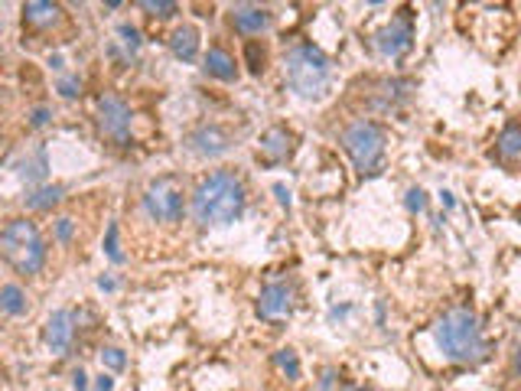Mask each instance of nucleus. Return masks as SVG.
Here are the masks:
<instances>
[{"label": "nucleus", "mask_w": 521, "mask_h": 391, "mask_svg": "<svg viewBox=\"0 0 521 391\" xmlns=\"http://www.w3.org/2000/svg\"><path fill=\"white\" fill-rule=\"evenodd\" d=\"M437 349L443 352V358L456 362V366H479L488 358V340L482 333V323L476 317V310L466 303L450 307L443 317L433 323L431 330Z\"/></svg>", "instance_id": "1"}, {"label": "nucleus", "mask_w": 521, "mask_h": 391, "mask_svg": "<svg viewBox=\"0 0 521 391\" xmlns=\"http://www.w3.org/2000/svg\"><path fill=\"white\" fill-rule=\"evenodd\" d=\"M245 206L248 192L241 176H235L232 170H216L192 190V219L199 225H232L235 219H241Z\"/></svg>", "instance_id": "2"}, {"label": "nucleus", "mask_w": 521, "mask_h": 391, "mask_svg": "<svg viewBox=\"0 0 521 391\" xmlns=\"http://www.w3.org/2000/svg\"><path fill=\"white\" fill-rule=\"evenodd\" d=\"M287 85L300 98H323L330 88V59L313 42H300L287 52Z\"/></svg>", "instance_id": "3"}, {"label": "nucleus", "mask_w": 521, "mask_h": 391, "mask_svg": "<svg viewBox=\"0 0 521 391\" xmlns=\"http://www.w3.org/2000/svg\"><path fill=\"white\" fill-rule=\"evenodd\" d=\"M0 251L10 267H17L20 275H40L46 265V242L40 228L26 219H10L0 232Z\"/></svg>", "instance_id": "4"}, {"label": "nucleus", "mask_w": 521, "mask_h": 391, "mask_svg": "<svg viewBox=\"0 0 521 391\" xmlns=\"http://www.w3.org/2000/svg\"><path fill=\"white\" fill-rule=\"evenodd\" d=\"M340 141H342V147H346L349 157H352L358 173L362 176L378 173L381 160H385V131H381L375 121L358 117V121H352V125L342 131Z\"/></svg>", "instance_id": "5"}, {"label": "nucleus", "mask_w": 521, "mask_h": 391, "mask_svg": "<svg viewBox=\"0 0 521 391\" xmlns=\"http://www.w3.org/2000/svg\"><path fill=\"white\" fill-rule=\"evenodd\" d=\"M144 209H147L150 219L157 222H180L182 212H186V196H182V186L176 176H160L144 190Z\"/></svg>", "instance_id": "6"}, {"label": "nucleus", "mask_w": 521, "mask_h": 391, "mask_svg": "<svg viewBox=\"0 0 521 391\" xmlns=\"http://www.w3.org/2000/svg\"><path fill=\"white\" fill-rule=\"evenodd\" d=\"M375 50L381 52L385 59H401L407 50L414 46V17L411 10H401L391 17V23H385L378 33L372 36Z\"/></svg>", "instance_id": "7"}, {"label": "nucleus", "mask_w": 521, "mask_h": 391, "mask_svg": "<svg viewBox=\"0 0 521 391\" xmlns=\"http://www.w3.org/2000/svg\"><path fill=\"white\" fill-rule=\"evenodd\" d=\"M131 125L134 115L125 105V98L117 95H101L98 98V127L105 131V137H111L115 144H131Z\"/></svg>", "instance_id": "8"}, {"label": "nucleus", "mask_w": 521, "mask_h": 391, "mask_svg": "<svg viewBox=\"0 0 521 391\" xmlns=\"http://www.w3.org/2000/svg\"><path fill=\"white\" fill-rule=\"evenodd\" d=\"M293 303H297V293L293 287L284 281H271L265 284V291L257 297V317L261 320H287L293 313Z\"/></svg>", "instance_id": "9"}, {"label": "nucleus", "mask_w": 521, "mask_h": 391, "mask_svg": "<svg viewBox=\"0 0 521 391\" xmlns=\"http://www.w3.org/2000/svg\"><path fill=\"white\" fill-rule=\"evenodd\" d=\"M72 342H75V313L72 310H56L46 320V346H50L52 356H69Z\"/></svg>", "instance_id": "10"}, {"label": "nucleus", "mask_w": 521, "mask_h": 391, "mask_svg": "<svg viewBox=\"0 0 521 391\" xmlns=\"http://www.w3.org/2000/svg\"><path fill=\"white\" fill-rule=\"evenodd\" d=\"M186 147H190L192 154H199V157H222L225 150L232 147V141H228V134L219 125H199L196 131L186 137Z\"/></svg>", "instance_id": "11"}, {"label": "nucleus", "mask_w": 521, "mask_h": 391, "mask_svg": "<svg viewBox=\"0 0 521 391\" xmlns=\"http://www.w3.org/2000/svg\"><path fill=\"white\" fill-rule=\"evenodd\" d=\"M290 150H293V134L281 125L265 131L261 134V141H257V157L265 160V163H271V167L284 163V160L290 157Z\"/></svg>", "instance_id": "12"}, {"label": "nucleus", "mask_w": 521, "mask_h": 391, "mask_svg": "<svg viewBox=\"0 0 521 391\" xmlns=\"http://www.w3.org/2000/svg\"><path fill=\"white\" fill-rule=\"evenodd\" d=\"M232 26L245 36L265 33L267 26H271V10L257 7V4H235V7H232Z\"/></svg>", "instance_id": "13"}, {"label": "nucleus", "mask_w": 521, "mask_h": 391, "mask_svg": "<svg viewBox=\"0 0 521 391\" xmlns=\"http://www.w3.org/2000/svg\"><path fill=\"white\" fill-rule=\"evenodd\" d=\"M202 69L206 75L219 79V82H235L238 79V66H235V59L222 50V46H212V50L202 56Z\"/></svg>", "instance_id": "14"}, {"label": "nucleus", "mask_w": 521, "mask_h": 391, "mask_svg": "<svg viewBox=\"0 0 521 391\" xmlns=\"http://www.w3.org/2000/svg\"><path fill=\"white\" fill-rule=\"evenodd\" d=\"M59 17H62V10H59V4H50V0H30L23 7V20L33 30H50V26L59 23Z\"/></svg>", "instance_id": "15"}, {"label": "nucleus", "mask_w": 521, "mask_h": 391, "mask_svg": "<svg viewBox=\"0 0 521 391\" xmlns=\"http://www.w3.org/2000/svg\"><path fill=\"white\" fill-rule=\"evenodd\" d=\"M170 50L182 62H192L199 52V30L196 26H176L173 36H170Z\"/></svg>", "instance_id": "16"}, {"label": "nucleus", "mask_w": 521, "mask_h": 391, "mask_svg": "<svg viewBox=\"0 0 521 391\" xmlns=\"http://www.w3.org/2000/svg\"><path fill=\"white\" fill-rule=\"evenodd\" d=\"M496 157L502 160V163L521 160V125L502 127V134H498V141H496Z\"/></svg>", "instance_id": "17"}, {"label": "nucleus", "mask_w": 521, "mask_h": 391, "mask_svg": "<svg viewBox=\"0 0 521 391\" xmlns=\"http://www.w3.org/2000/svg\"><path fill=\"white\" fill-rule=\"evenodd\" d=\"M62 196H66V190L62 186H40V190H33L30 196H26V209H33V212H46V209L59 206L62 202Z\"/></svg>", "instance_id": "18"}, {"label": "nucleus", "mask_w": 521, "mask_h": 391, "mask_svg": "<svg viewBox=\"0 0 521 391\" xmlns=\"http://www.w3.org/2000/svg\"><path fill=\"white\" fill-rule=\"evenodd\" d=\"M46 170H50V160H46V150L36 147L33 157H23V163H20V176H23L26 183H40L42 176H46Z\"/></svg>", "instance_id": "19"}, {"label": "nucleus", "mask_w": 521, "mask_h": 391, "mask_svg": "<svg viewBox=\"0 0 521 391\" xmlns=\"http://www.w3.org/2000/svg\"><path fill=\"white\" fill-rule=\"evenodd\" d=\"M0 310H4L7 317L26 313V293L20 291L17 284H4V291H0Z\"/></svg>", "instance_id": "20"}, {"label": "nucleus", "mask_w": 521, "mask_h": 391, "mask_svg": "<svg viewBox=\"0 0 521 391\" xmlns=\"http://www.w3.org/2000/svg\"><path fill=\"white\" fill-rule=\"evenodd\" d=\"M274 362H277V368H281L287 378H300V358H297V352L290 349H277L274 352Z\"/></svg>", "instance_id": "21"}, {"label": "nucleus", "mask_w": 521, "mask_h": 391, "mask_svg": "<svg viewBox=\"0 0 521 391\" xmlns=\"http://www.w3.org/2000/svg\"><path fill=\"white\" fill-rule=\"evenodd\" d=\"M141 10H147L150 17H173L176 10H180V4H173V0H141Z\"/></svg>", "instance_id": "22"}, {"label": "nucleus", "mask_w": 521, "mask_h": 391, "mask_svg": "<svg viewBox=\"0 0 521 391\" xmlns=\"http://www.w3.org/2000/svg\"><path fill=\"white\" fill-rule=\"evenodd\" d=\"M117 36H121V46L127 50V56H134V52L141 50V30L131 23H121L117 26Z\"/></svg>", "instance_id": "23"}, {"label": "nucleus", "mask_w": 521, "mask_h": 391, "mask_svg": "<svg viewBox=\"0 0 521 391\" xmlns=\"http://www.w3.org/2000/svg\"><path fill=\"white\" fill-rule=\"evenodd\" d=\"M101 366H108V368H115V372H121V368L127 366V356L117 346H105L101 349Z\"/></svg>", "instance_id": "24"}, {"label": "nucleus", "mask_w": 521, "mask_h": 391, "mask_svg": "<svg viewBox=\"0 0 521 391\" xmlns=\"http://www.w3.org/2000/svg\"><path fill=\"white\" fill-rule=\"evenodd\" d=\"M105 255H108L115 265H121L125 261V255H121V248H117V222L108 225V238H105Z\"/></svg>", "instance_id": "25"}, {"label": "nucleus", "mask_w": 521, "mask_h": 391, "mask_svg": "<svg viewBox=\"0 0 521 391\" xmlns=\"http://www.w3.org/2000/svg\"><path fill=\"white\" fill-rule=\"evenodd\" d=\"M407 209L411 212H427V192L421 190V186H414V190H407Z\"/></svg>", "instance_id": "26"}, {"label": "nucleus", "mask_w": 521, "mask_h": 391, "mask_svg": "<svg viewBox=\"0 0 521 391\" xmlns=\"http://www.w3.org/2000/svg\"><path fill=\"white\" fill-rule=\"evenodd\" d=\"M59 95H62V98H75V95H82V82H79L75 75H69V79L59 82Z\"/></svg>", "instance_id": "27"}, {"label": "nucleus", "mask_w": 521, "mask_h": 391, "mask_svg": "<svg viewBox=\"0 0 521 391\" xmlns=\"http://www.w3.org/2000/svg\"><path fill=\"white\" fill-rule=\"evenodd\" d=\"M50 117H52L50 108H33L30 111V127H46L50 125Z\"/></svg>", "instance_id": "28"}, {"label": "nucleus", "mask_w": 521, "mask_h": 391, "mask_svg": "<svg viewBox=\"0 0 521 391\" xmlns=\"http://www.w3.org/2000/svg\"><path fill=\"white\" fill-rule=\"evenodd\" d=\"M56 238H59V242H69V238H72V219H59V222H56Z\"/></svg>", "instance_id": "29"}, {"label": "nucleus", "mask_w": 521, "mask_h": 391, "mask_svg": "<svg viewBox=\"0 0 521 391\" xmlns=\"http://www.w3.org/2000/svg\"><path fill=\"white\" fill-rule=\"evenodd\" d=\"M248 62H251V72H261V69H265V66H261V62H265V56H257V42H248Z\"/></svg>", "instance_id": "30"}, {"label": "nucleus", "mask_w": 521, "mask_h": 391, "mask_svg": "<svg viewBox=\"0 0 521 391\" xmlns=\"http://www.w3.org/2000/svg\"><path fill=\"white\" fill-rule=\"evenodd\" d=\"M72 388L75 391H88V375H85L82 368H75V372H72Z\"/></svg>", "instance_id": "31"}, {"label": "nucleus", "mask_w": 521, "mask_h": 391, "mask_svg": "<svg viewBox=\"0 0 521 391\" xmlns=\"http://www.w3.org/2000/svg\"><path fill=\"white\" fill-rule=\"evenodd\" d=\"M274 196H277V202H281L284 209H290V190L284 183H274Z\"/></svg>", "instance_id": "32"}, {"label": "nucleus", "mask_w": 521, "mask_h": 391, "mask_svg": "<svg viewBox=\"0 0 521 391\" xmlns=\"http://www.w3.org/2000/svg\"><path fill=\"white\" fill-rule=\"evenodd\" d=\"M91 391H115V378H111V375H101V378H95V388Z\"/></svg>", "instance_id": "33"}, {"label": "nucleus", "mask_w": 521, "mask_h": 391, "mask_svg": "<svg viewBox=\"0 0 521 391\" xmlns=\"http://www.w3.org/2000/svg\"><path fill=\"white\" fill-rule=\"evenodd\" d=\"M512 368L515 372H521V340L515 342V349H512Z\"/></svg>", "instance_id": "34"}, {"label": "nucleus", "mask_w": 521, "mask_h": 391, "mask_svg": "<svg viewBox=\"0 0 521 391\" xmlns=\"http://www.w3.org/2000/svg\"><path fill=\"white\" fill-rule=\"evenodd\" d=\"M332 378H336V372H332V368H330V372H326V375H323V382H320V388H316V391H330Z\"/></svg>", "instance_id": "35"}, {"label": "nucleus", "mask_w": 521, "mask_h": 391, "mask_svg": "<svg viewBox=\"0 0 521 391\" xmlns=\"http://www.w3.org/2000/svg\"><path fill=\"white\" fill-rule=\"evenodd\" d=\"M440 200H443V206H447V209H456V200H453V192H440Z\"/></svg>", "instance_id": "36"}, {"label": "nucleus", "mask_w": 521, "mask_h": 391, "mask_svg": "<svg viewBox=\"0 0 521 391\" xmlns=\"http://www.w3.org/2000/svg\"><path fill=\"white\" fill-rule=\"evenodd\" d=\"M98 287H101V291H115V281H111V277H101Z\"/></svg>", "instance_id": "37"}, {"label": "nucleus", "mask_w": 521, "mask_h": 391, "mask_svg": "<svg viewBox=\"0 0 521 391\" xmlns=\"http://www.w3.org/2000/svg\"><path fill=\"white\" fill-rule=\"evenodd\" d=\"M342 391H368V388H358V385H346Z\"/></svg>", "instance_id": "38"}, {"label": "nucleus", "mask_w": 521, "mask_h": 391, "mask_svg": "<svg viewBox=\"0 0 521 391\" xmlns=\"http://www.w3.org/2000/svg\"><path fill=\"white\" fill-rule=\"evenodd\" d=\"M518 219H521V209H518Z\"/></svg>", "instance_id": "39"}]
</instances>
